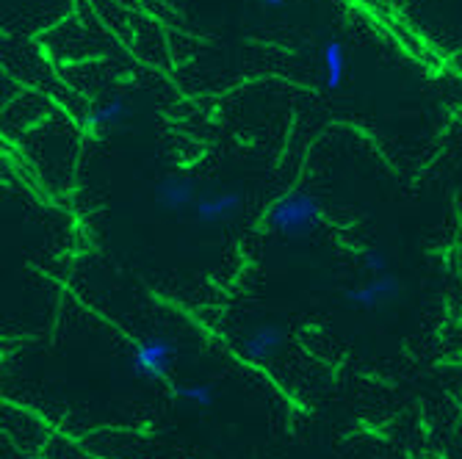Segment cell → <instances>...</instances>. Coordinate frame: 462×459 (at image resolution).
Instances as JSON below:
<instances>
[{"label": "cell", "mask_w": 462, "mask_h": 459, "mask_svg": "<svg viewBox=\"0 0 462 459\" xmlns=\"http://www.w3.org/2000/svg\"><path fill=\"white\" fill-rule=\"evenodd\" d=\"M282 346H285V332L274 324H261L244 335L241 354L252 363H269L282 352Z\"/></svg>", "instance_id": "obj_5"}, {"label": "cell", "mask_w": 462, "mask_h": 459, "mask_svg": "<svg viewBox=\"0 0 462 459\" xmlns=\"http://www.w3.org/2000/svg\"><path fill=\"white\" fill-rule=\"evenodd\" d=\"M261 6H266V9H277V6H282L285 0H258Z\"/></svg>", "instance_id": "obj_11"}, {"label": "cell", "mask_w": 462, "mask_h": 459, "mask_svg": "<svg viewBox=\"0 0 462 459\" xmlns=\"http://www.w3.org/2000/svg\"><path fill=\"white\" fill-rule=\"evenodd\" d=\"M197 186L189 178H166L155 188V202L163 214H183L197 205Z\"/></svg>", "instance_id": "obj_6"}, {"label": "cell", "mask_w": 462, "mask_h": 459, "mask_svg": "<svg viewBox=\"0 0 462 459\" xmlns=\"http://www.w3.org/2000/svg\"><path fill=\"white\" fill-rule=\"evenodd\" d=\"M241 211H244V197L238 191H217V194L199 197L197 205L191 207L194 219L208 227H225L236 222Z\"/></svg>", "instance_id": "obj_3"}, {"label": "cell", "mask_w": 462, "mask_h": 459, "mask_svg": "<svg viewBox=\"0 0 462 459\" xmlns=\"http://www.w3.org/2000/svg\"><path fill=\"white\" fill-rule=\"evenodd\" d=\"M324 80H327V89L335 92L341 89L344 75H346V53L341 41H327L324 45Z\"/></svg>", "instance_id": "obj_7"}, {"label": "cell", "mask_w": 462, "mask_h": 459, "mask_svg": "<svg viewBox=\"0 0 462 459\" xmlns=\"http://www.w3.org/2000/svg\"><path fill=\"white\" fill-rule=\"evenodd\" d=\"M365 269L374 277L388 274V255L383 252V249H371V252H365Z\"/></svg>", "instance_id": "obj_10"}, {"label": "cell", "mask_w": 462, "mask_h": 459, "mask_svg": "<svg viewBox=\"0 0 462 459\" xmlns=\"http://www.w3.org/2000/svg\"><path fill=\"white\" fill-rule=\"evenodd\" d=\"M125 119H128V106H125L122 100H108L106 106H100L97 111L89 114V128H116V124H122Z\"/></svg>", "instance_id": "obj_8"}, {"label": "cell", "mask_w": 462, "mask_h": 459, "mask_svg": "<svg viewBox=\"0 0 462 459\" xmlns=\"http://www.w3.org/2000/svg\"><path fill=\"white\" fill-rule=\"evenodd\" d=\"M178 396H180L186 404L199 407V409L214 407V401H217V390H214V385H205V382H194V385L178 388Z\"/></svg>", "instance_id": "obj_9"}, {"label": "cell", "mask_w": 462, "mask_h": 459, "mask_svg": "<svg viewBox=\"0 0 462 459\" xmlns=\"http://www.w3.org/2000/svg\"><path fill=\"white\" fill-rule=\"evenodd\" d=\"M402 299V280L393 274H380L371 282L360 288L346 290V302L357 310H376V308H388Z\"/></svg>", "instance_id": "obj_4"}, {"label": "cell", "mask_w": 462, "mask_h": 459, "mask_svg": "<svg viewBox=\"0 0 462 459\" xmlns=\"http://www.w3.org/2000/svg\"><path fill=\"white\" fill-rule=\"evenodd\" d=\"M321 219V205L305 191H291L280 197L269 211V227L285 238H308Z\"/></svg>", "instance_id": "obj_1"}, {"label": "cell", "mask_w": 462, "mask_h": 459, "mask_svg": "<svg viewBox=\"0 0 462 459\" xmlns=\"http://www.w3.org/2000/svg\"><path fill=\"white\" fill-rule=\"evenodd\" d=\"M172 360H175V346L172 341L166 338H147L142 341L134 354H131V368L139 373L144 380H152V382H161L170 377V368H172Z\"/></svg>", "instance_id": "obj_2"}]
</instances>
